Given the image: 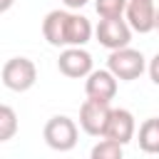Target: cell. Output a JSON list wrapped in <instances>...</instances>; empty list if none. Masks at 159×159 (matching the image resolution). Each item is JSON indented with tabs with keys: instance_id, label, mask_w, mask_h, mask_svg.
<instances>
[{
	"instance_id": "cell-1",
	"label": "cell",
	"mask_w": 159,
	"mask_h": 159,
	"mask_svg": "<svg viewBox=\"0 0 159 159\" xmlns=\"http://www.w3.org/2000/svg\"><path fill=\"white\" fill-rule=\"evenodd\" d=\"M92 22L70 10H52L42 20V35L52 47H82L92 37Z\"/></svg>"
},
{
	"instance_id": "cell-2",
	"label": "cell",
	"mask_w": 159,
	"mask_h": 159,
	"mask_svg": "<svg viewBox=\"0 0 159 159\" xmlns=\"http://www.w3.org/2000/svg\"><path fill=\"white\" fill-rule=\"evenodd\" d=\"M107 70L122 80V82H132L137 77H142V72L147 70V60L139 50L132 47H122V50H112L107 57Z\"/></svg>"
},
{
	"instance_id": "cell-3",
	"label": "cell",
	"mask_w": 159,
	"mask_h": 159,
	"mask_svg": "<svg viewBox=\"0 0 159 159\" xmlns=\"http://www.w3.org/2000/svg\"><path fill=\"white\" fill-rule=\"evenodd\" d=\"M45 144L55 152H70L77 147V124L65 117V114H55L47 119L45 129H42Z\"/></svg>"
},
{
	"instance_id": "cell-4",
	"label": "cell",
	"mask_w": 159,
	"mask_h": 159,
	"mask_svg": "<svg viewBox=\"0 0 159 159\" xmlns=\"http://www.w3.org/2000/svg\"><path fill=\"white\" fill-rule=\"evenodd\" d=\"M37 80V67L27 57H12L2 65V84L12 92H27Z\"/></svg>"
},
{
	"instance_id": "cell-5",
	"label": "cell",
	"mask_w": 159,
	"mask_h": 159,
	"mask_svg": "<svg viewBox=\"0 0 159 159\" xmlns=\"http://www.w3.org/2000/svg\"><path fill=\"white\" fill-rule=\"evenodd\" d=\"M94 35H97V40H99L102 47H107V50H122V47H129L132 25L127 20H122V17H104L94 27Z\"/></svg>"
},
{
	"instance_id": "cell-6",
	"label": "cell",
	"mask_w": 159,
	"mask_h": 159,
	"mask_svg": "<svg viewBox=\"0 0 159 159\" xmlns=\"http://www.w3.org/2000/svg\"><path fill=\"white\" fill-rule=\"evenodd\" d=\"M109 114H112L109 102L87 97L82 102V107H80V127H82V132H87L92 137H104V127H107Z\"/></svg>"
},
{
	"instance_id": "cell-7",
	"label": "cell",
	"mask_w": 159,
	"mask_h": 159,
	"mask_svg": "<svg viewBox=\"0 0 159 159\" xmlns=\"http://www.w3.org/2000/svg\"><path fill=\"white\" fill-rule=\"evenodd\" d=\"M57 70H60L65 77H72V80L87 77V75L92 72V55H89L84 47H65V50L60 52Z\"/></svg>"
},
{
	"instance_id": "cell-8",
	"label": "cell",
	"mask_w": 159,
	"mask_h": 159,
	"mask_svg": "<svg viewBox=\"0 0 159 159\" xmlns=\"http://www.w3.org/2000/svg\"><path fill=\"white\" fill-rule=\"evenodd\" d=\"M127 22L132 25L134 32L147 35L152 30H157V7L154 0H129L127 5Z\"/></svg>"
},
{
	"instance_id": "cell-9",
	"label": "cell",
	"mask_w": 159,
	"mask_h": 159,
	"mask_svg": "<svg viewBox=\"0 0 159 159\" xmlns=\"http://www.w3.org/2000/svg\"><path fill=\"white\" fill-rule=\"evenodd\" d=\"M134 132H137V122H134V114L129 109H112L109 119H107V127H104V137L107 139H114L119 144H129L134 139Z\"/></svg>"
},
{
	"instance_id": "cell-10",
	"label": "cell",
	"mask_w": 159,
	"mask_h": 159,
	"mask_svg": "<svg viewBox=\"0 0 159 159\" xmlns=\"http://www.w3.org/2000/svg\"><path fill=\"white\" fill-rule=\"evenodd\" d=\"M84 92L92 99H102V102H112L117 94V77L109 70H92L87 75L84 82Z\"/></svg>"
},
{
	"instance_id": "cell-11",
	"label": "cell",
	"mask_w": 159,
	"mask_h": 159,
	"mask_svg": "<svg viewBox=\"0 0 159 159\" xmlns=\"http://www.w3.org/2000/svg\"><path fill=\"white\" fill-rule=\"evenodd\" d=\"M139 149L147 154H159V117H149L139 124V134H137Z\"/></svg>"
},
{
	"instance_id": "cell-12",
	"label": "cell",
	"mask_w": 159,
	"mask_h": 159,
	"mask_svg": "<svg viewBox=\"0 0 159 159\" xmlns=\"http://www.w3.org/2000/svg\"><path fill=\"white\" fill-rule=\"evenodd\" d=\"M122 147H124V144H119V142H114V139L102 137V139L92 147L89 159H124V149H122Z\"/></svg>"
},
{
	"instance_id": "cell-13",
	"label": "cell",
	"mask_w": 159,
	"mask_h": 159,
	"mask_svg": "<svg viewBox=\"0 0 159 159\" xmlns=\"http://www.w3.org/2000/svg\"><path fill=\"white\" fill-rule=\"evenodd\" d=\"M17 132V117H15V109L2 104L0 107V142H7L12 139V134Z\"/></svg>"
},
{
	"instance_id": "cell-14",
	"label": "cell",
	"mask_w": 159,
	"mask_h": 159,
	"mask_svg": "<svg viewBox=\"0 0 159 159\" xmlns=\"http://www.w3.org/2000/svg\"><path fill=\"white\" fill-rule=\"evenodd\" d=\"M129 0H94V10L97 15L104 17H122V12H127Z\"/></svg>"
},
{
	"instance_id": "cell-15",
	"label": "cell",
	"mask_w": 159,
	"mask_h": 159,
	"mask_svg": "<svg viewBox=\"0 0 159 159\" xmlns=\"http://www.w3.org/2000/svg\"><path fill=\"white\" fill-rule=\"evenodd\" d=\"M147 70H149V77H152V82L159 87V52L149 60V65H147Z\"/></svg>"
},
{
	"instance_id": "cell-16",
	"label": "cell",
	"mask_w": 159,
	"mask_h": 159,
	"mask_svg": "<svg viewBox=\"0 0 159 159\" xmlns=\"http://www.w3.org/2000/svg\"><path fill=\"white\" fill-rule=\"evenodd\" d=\"M62 2H65L67 10H80V7H84L89 0H62Z\"/></svg>"
},
{
	"instance_id": "cell-17",
	"label": "cell",
	"mask_w": 159,
	"mask_h": 159,
	"mask_svg": "<svg viewBox=\"0 0 159 159\" xmlns=\"http://www.w3.org/2000/svg\"><path fill=\"white\" fill-rule=\"evenodd\" d=\"M10 5H12V0H0V12L10 10Z\"/></svg>"
},
{
	"instance_id": "cell-18",
	"label": "cell",
	"mask_w": 159,
	"mask_h": 159,
	"mask_svg": "<svg viewBox=\"0 0 159 159\" xmlns=\"http://www.w3.org/2000/svg\"><path fill=\"white\" fill-rule=\"evenodd\" d=\"M157 30H159V7H157Z\"/></svg>"
}]
</instances>
